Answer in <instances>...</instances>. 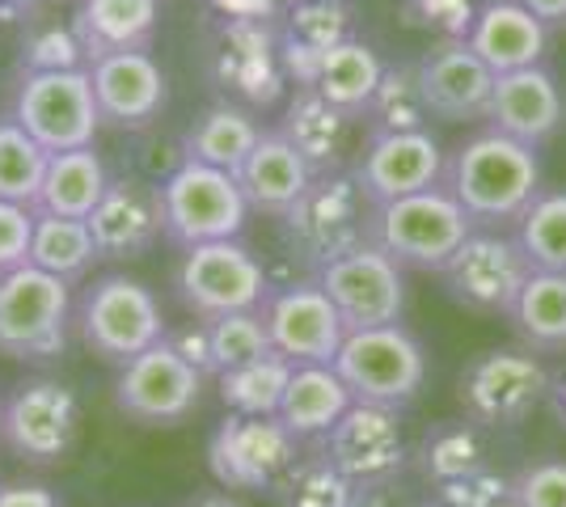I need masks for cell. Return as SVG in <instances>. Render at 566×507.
<instances>
[{
	"instance_id": "obj_1",
	"label": "cell",
	"mask_w": 566,
	"mask_h": 507,
	"mask_svg": "<svg viewBox=\"0 0 566 507\" xmlns=\"http://www.w3.org/2000/svg\"><path fill=\"white\" fill-rule=\"evenodd\" d=\"M444 187L478 229H516L542 194V157L537 148L486 127L449 152Z\"/></svg>"
},
{
	"instance_id": "obj_2",
	"label": "cell",
	"mask_w": 566,
	"mask_h": 507,
	"mask_svg": "<svg viewBox=\"0 0 566 507\" xmlns=\"http://www.w3.org/2000/svg\"><path fill=\"white\" fill-rule=\"evenodd\" d=\"M368 229H373V203L359 191L352 169L317 173L308 182V191L280 216L287 254L296 263H305L308 271H317L338 254L364 245Z\"/></svg>"
},
{
	"instance_id": "obj_3",
	"label": "cell",
	"mask_w": 566,
	"mask_h": 507,
	"mask_svg": "<svg viewBox=\"0 0 566 507\" xmlns=\"http://www.w3.org/2000/svg\"><path fill=\"white\" fill-rule=\"evenodd\" d=\"M72 330L90 356L123 368L140 351L157 347L169 326L161 300L148 284L132 279V275H102L81 292V300L72 309Z\"/></svg>"
},
{
	"instance_id": "obj_4",
	"label": "cell",
	"mask_w": 566,
	"mask_h": 507,
	"mask_svg": "<svg viewBox=\"0 0 566 507\" xmlns=\"http://www.w3.org/2000/svg\"><path fill=\"white\" fill-rule=\"evenodd\" d=\"M473 229L478 224L452 199L449 187H431V191L406 194V199L373 208L368 242H377L406 271H431V275H440L444 263L465 245V237H470Z\"/></svg>"
},
{
	"instance_id": "obj_5",
	"label": "cell",
	"mask_w": 566,
	"mask_h": 507,
	"mask_svg": "<svg viewBox=\"0 0 566 507\" xmlns=\"http://www.w3.org/2000/svg\"><path fill=\"white\" fill-rule=\"evenodd\" d=\"M250 199L241 191L237 173L203 166V161H178L161 182V220L166 242L178 250L208 242H233L250 224Z\"/></svg>"
},
{
	"instance_id": "obj_6",
	"label": "cell",
	"mask_w": 566,
	"mask_h": 507,
	"mask_svg": "<svg viewBox=\"0 0 566 507\" xmlns=\"http://www.w3.org/2000/svg\"><path fill=\"white\" fill-rule=\"evenodd\" d=\"M334 372L352 389L364 406H389L406 411L427 385V351L406 326H373V330H347Z\"/></svg>"
},
{
	"instance_id": "obj_7",
	"label": "cell",
	"mask_w": 566,
	"mask_h": 507,
	"mask_svg": "<svg viewBox=\"0 0 566 507\" xmlns=\"http://www.w3.org/2000/svg\"><path fill=\"white\" fill-rule=\"evenodd\" d=\"M545 393H549V368L528 347L478 351L457 377L461 414L482 432L520 427L537 406H545Z\"/></svg>"
},
{
	"instance_id": "obj_8",
	"label": "cell",
	"mask_w": 566,
	"mask_h": 507,
	"mask_svg": "<svg viewBox=\"0 0 566 507\" xmlns=\"http://www.w3.org/2000/svg\"><path fill=\"white\" fill-rule=\"evenodd\" d=\"M72 284L34 263L0 271V356L55 360L72 335Z\"/></svg>"
},
{
	"instance_id": "obj_9",
	"label": "cell",
	"mask_w": 566,
	"mask_h": 507,
	"mask_svg": "<svg viewBox=\"0 0 566 507\" xmlns=\"http://www.w3.org/2000/svg\"><path fill=\"white\" fill-rule=\"evenodd\" d=\"M174 292L182 300V309L199 321L224 314H254L271 296V279L262 258L233 242H208L182 250V258L174 266Z\"/></svg>"
},
{
	"instance_id": "obj_10",
	"label": "cell",
	"mask_w": 566,
	"mask_h": 507,
	"mask_svg": "<svg viewBox=\"0 0 566 507\" xmlns=\"http://www.w3.org/2000/svg\"><path fill=\"white\" fill-rule=\"evenodd\" d=\"M9 119H18L48 148V152H69V148H90L102 131V115L94 102V81L90 68H48V73H22L9 97Z\"/></svg>"
},
{
	"instance_id": "obj_11",
	"label": "cell",
	"mask_w": 566,
	"mask_h": 507,
	"mask_svg": "<svg viewBox=\"0 0 566 507\" xmlns=\"http://www.w3.org/2000/svg\"><path fill=\"white\" fill-rule=\"evenodd\" d=\"M317 288L334 300L347 330H373V326H398L406 314V266H398L377 242H364L331 258L313 271Z\"/></svg>"
},
{
	"instance_id": "obj_12",
	"label": "cell",
	"mask_w": 566,
	"mask_h": 507,
	"mask_svg": "<svg viewBox=\"0 0 566 507\" xmlns=\"http://www.w3.org/2000/svg\"><path fill=\"white\" fill-rule=\"evenodd\" d=\"M528 275H533V263L524 258L516 233H507V229H473L465 245L444 263L440 284L470 314L507 317L520 288L528 284Z\"/></svg>"
},
{
	"instance_id": "obj_13",
	"label": "cell",
	"mask_w": 566,
	"mask_h": 507,
	"mask_svg": "<svg viewBox=\"0 0 566 507\" xmlns=\"http://www.w3.org/2000/svg\"><path fill=\"white\" fill-rule=\"evenodd\" d=\"M301 461V440L280 414H229L208 440V469L224 490H275Z\"/></svg>"
},
{
	"instance_id": "obj_14",
	"label": "cell",
	"mask_w": 566,
	"mask_h": 507,
	"mask_svg": "<svg viewBox=\"0 0 566 507\" xmlns=\"http://www.w3.org/2000/svg\"><path fill=\"white\" fill-rule=\"evenodd\" d=\"M208 377L187 363L166 338L127 360L115 377V406L140 427H178L203 402Z\"/></svg>"
},
{
	"instance_id": "obj_15",
	"label": "cell",
	"mask_w": 566,
	"mask_h": 507,
	"mask_svg": "<svg viewBox=\"0 0 566 507\" xmlns=\"http://www.w3.org/2000/svg\"><path fill=\"white\" fill-rule=\"evenodd\" d=\"M81 432V402L69 385L34 377L4 398L0 444L25 465H60Z\"/></svg>"
},
{
	"instance_id": "obj_16",
	"label": "cell",
	"mask_w": 566,
	"mask_h": 507,
	"mask_svg": "<svg viewBox=\"0 0 566 507\" xmlns=\"http://www.w3.org/2000/svg\"><path fill=\"white\" fill-rule=\"evenodd\" d=\"M444 161L449 152L431 136V127L419 131H368L364 148L355 152L352 173L368 203H394L406 194L444 187Z\"/></svg>"
},
{
	"instance_id": "obj_17",
	"label": "cell",
	"mask_w": 566,
	"mask_h": 507,
	"mask_svg": "<svg viewBox=\"0 0 566 507\" xmlns=\"http://www.w3.org/2000/svg\"><path fill=\"white\" fill-rule=\"evenodd\" d=\"M322 453L359 490L394 486L406 474V465H410V448H406V432H401V411L355 402L352 411L322 435Z\"/></svg>"
},
{
	"instance_id": "obj_18",
	"label": "cell",
	"mask_w": 566,
	"mask_h": 507,
	"mask_svg": "<svg viewBox=\"0 0 566 507\" xmlns=\"http://www.w3.org/2000/svg\"><path fill=\"white\" fill-rule=\"evenodd\" d=\"M271 335V351L292 363H334L347 326L334 309V300L317 288V279L271 288L266 305L259 309Z\"/></svg>"
},
{
	"instance_id": "obj_19",
	"label": "cell",
	"mask_w": 566,
	"mask_h": 507,
	"mask_svg": "<svg viewBox=\"0 0 566 507\" xmlns=\"http://www.w3.org/2000/svg\"><path fill=\"white\" fill-rule=\"evenodd\" d=\"M94 102L102 127L115 131H144L166 115L169 76L153 51H115L90 64Z\"/></svg>"
},
{
	"instance_id": "obj_20",
	"label": "cell",
	"mask_w": 566,
	"mask_h": 507,
	"mask_svg": "<svg viewBox=\"0 0 566 507\" xmlns=\"http://www.w3.org/2000/svg\"><path fill=\"white\" fill-rule=\"evenodd\" d=\"M419 68V89L431 110V119L440 123H478L491 110L495 94V73L478 60V51L461 34H444L440 43L415 60Z\"/></svg>"
},
{
	"instance_id": "obj_21",
	"label": "cell",
	"mask_w": 566,
	"mask_h": 507,
	"mask_svg": "<svg viewBox=\"0 0 566 507\" xmlns=\"http://www.w3.org/2000/svg\"><path fill=\"white\" fill-rule=\"evenodd\" d=\"M94 233L97 258L102 263H132L144 258L153 245L166 237V220H161V187L144 182V178H111L106 194L97 199V208L85 216Z\"/></svg>"
},
{
	"instance_id": "obj_22",
	"label": "cell",
	"mask_w": 566,
	"mask_h": 507,
	"mask_svg": "<svg viewBox=\"0 0 566 507\" xmlns=\"http://www.w3.org/2000/svg\"><path fill=\"white\" fill-rule=\"evenodd\" d=\"M486 123L528 148H545L566 127V94L549 64L495 76Z\"/></svg>"
},
{
	"instance_id": "obj_23",
	"label": "cell",
	"mask_w": 566,
	"mask_h": 507,
	"mask_svg": "<svg viewBox=\"0 0 566 507\" xmlns=\"http://www.w3.org/2000/svg\"><path fill=\"white\" fill-rule=\"evenodd\" d=\"M461 39L478 51V60L495 76L545 64V55H549V25L542 18H533L520 0H486V4H478Z\"/></svg>"
},
{
	"instance_id": "obj_24",
	"label": "cell",
	"mask_w": 566,
	"mask_h": 507,
	"mask_svg": "<svg viewBox=\"0 0 566 507\" xmlns=\"http://www.w3.org/2000/svg\"><path fill=\"white\" fill-rule=\"evenodd\" d=\"M313 178H317L313 166L296 152V145L283 136L280 127L262 131L259 145L250 148V157L237 169V182H241V191L250 199V208L275 220L308 191Z\"/></svg>"
},
{
	"instance_id": "obj_25",
	"label": "cell",
	"mask_w": 566,
	"mask_h": 507,
	"mask_svg": "<svg viewBox=\"0 0 566 507\" xmlns=\"http://www.w3.org/2000/svg\"><path fill=\"white\" fill-rule=\"evenodd\" d=\"M385 64L368 43L359 39H334L326 47L313 51V68H308V89L317 97H326L334 110L364 119L368 102L377 94Z\"/></svg>"
},
{
	"instance_id": "obj_26",
	"label": "cell",
	"mask_w": 566,
	"mask_h": 507,
	"mask_svg": "<svg viewBox=\"0 0 566 507\" xmlns=\"http://www.w3.org/2000/svg\"><path fill=\"white\" fill-rule=\"evenodd\" d=\"M72 25L90 64L115 51H148L161 25V0H81Z\"/></svg>"
},
{
	"instance_id": "obj_27",
	"label": "cell",
	"mask_w": 566,
	"mask_h": 507,
	"mask_svg": "<svg viewBox=\"0 0 566 507\" xmlns=\"http://www.w3.org/2000/svg\"><path fill=\"white\" fill-rule=\"evenodd\" d=\"M352 406V389L343 385L334 363H296L275 414L296 440H322Z\"/></svg>"
},
{
	"instance_id": "obj_28",
	"label": "cell",
	"mask_w": 566,
	"mask_h": 507,
	"mask_svg": "<svg viewBox=\"0 0 566 507\" xmlns=\"http://www.w3.org/2000/svg\"><path fill=\"white\" fill-rule=\"evenodd\" d=\"M520 347L537 356H566V271H533L507 314Z\"/></svg>"
},
{
	"instance_id": "obj_29",
	"label": "cell",
	"mask_w": 566,
	"mask_h": 507,
	"mask_svg": "<svg viewBox=\"0 0 566 507\" xmlns=\"http://www.w3.org/2000/svg\"><path fill=\"white\" fill-rule=\"evenodd\" d=\"M111 187V169L97 157V148H69V152H51L48 173H43V191H39V212L51 216H76L85 220L97 208V199Z\"/></svg>"
},
{
	"instance_id": "obj_30",
	"label": "cell",
	"mask_w": 566,
	"mask_h": 507,
	"mask_svg": "<svg viewBox=\"0 0 566 507\" xmlns=\"http://www.w3.org/2000/svg\"><path fill=\"white\" fill-rule=\"evenodd\" d=\"M352 115L334 110L326 97H317L313 89H301L287 106V119H283V136L296 145V152L305 157L313 173H331L343 169V152H347V136H352Z\"/></svg>"
},
{
	"instance_id": "obj_31",
	"label": "cell",
	"mask_w": 566,
	"mask_h": 507,
	"mask_svg": "<svg viewBox=\"0 0 566 507\" xmlns=\"http://www.w3.org/2000/svg\"><path fill=\"white\" fill-rule=\"evenodd\" d=\"M259 136H262V123L250 110L229 106V102H216V106H208L182 131V157L237 173L241 161L250 157V148L259 145Z\"/></svg>"
},
{
	"instance_id": "obj_32",
	"label": "cell",
	"mask_w": 566,
	"mask_h": 507,
	"mask_svg": "<svg viewBox=\"0 0 566 507\" xmlns=\"http://www.w3.org/2000/svg\"><path fill=\"white\" fill-rule=\"evenodd\" d=\"M415 465L423 474V483L444 486L465 478L473 469L491 465V448H486V435L470 419H452V423H436L427 427V435L415 448Z\"/></svg>"
},
{
	"instance_id": "obj_33",
	"label": "cell",
	"mask_w": 566,
	"mask_h": 507,
	"mask_svg": "<svg viewBox=\"0 0 566 507\" xmlns=\"http://www.w3.org/2000/svg\"><path fill=\"white\" fill-rule=\"evenodd\" d=\"M39 271H48L64 284H76L85 279L97 258V245L90 224L76 216H51V212H39L34 216V237H30V258Z\"/></svg>"
},
{
	"instance_id": "obj_34",
	"label": "cell",
	"mask_w": 566,
	"mask_h": 507,
	"mask_svg": "<svg viewBox=\"0 0 566 507\" xmlns=\"http://www.w3.org/2000/svg\"><path fill=\"white\" fill-rule=\"evenodd\" d=\"M287 377H292V363L275 351H266L259 360L220 372L216 385H220V402L229 406V414H275L283 402V389H287Z\"/></svg>"
},
{
	"instance_id": "obj_35",
	"label": "cell",
	"mask_w": 566,
	"mask_h": 507,
	"mask_svg": "<svg viewBox=\"0 0 566 507\" xmlns=\"http://www.w3.org/2000/svg\"><path fill=\"white\" fill-rule=\"evenodd\" d=\"M280 507H355L359 486L334 465L322 448L313 457H301L287 474L280 478V486L271 490Z\"/></svg>"
},
{
	"instance_id": "obj_36",
	"label": "cell",
	"mask_w": 566,
	"mask_h": 507,
	"mask_svg": "<svg viewBox=\"0 0 566 507\" xmlns=\"http://www.w3.org/2000/svg\"><path fill=\"white\" fill-rule=\"evenodd\" d=\"M48 148L39 145L18 119L0 115V199L34 208L48 173Z\"/></svg>"
},
{
	"instance_id": "obj_37",
	"label": "cell",
	"mask_w": 566,
	"mask_h": 507,
	"mask_svg": "<svg viewBox=\"0 0 566 507\" xmlns=\"http://www.w3.org/2000/svg\"><path fill=\"white\" fill-rule=\"evenodd\" d=\"M512 233L533 271H566V191L537 194Z\"/></svg>"
},
{
	"instance_id": "obj_38",
	"label": "cell",
	"mask_w": 566,
	"mask_h": 507,
	"mask_svg": "<svg viewBox=\"0 0 566 507\" xmlns=\"http://www.w3.org/2000/svg\"><path fill=\"white\" fill-rule=\"evenodd\" d=\"M364 119L373 131H419V127H427L431 110H427L423 89H419V68L415 64L385 68Z\"/></svg>"
},
{
	"instance_id": "obj_39",
	"label": "cell",
	"mask_w": 566,
	"mask_h": 507,
	"mask_svg": "<svg viewBox=\"0 0 566 507\" xmlns=\"http://www.w3.org/2000/svg\"><path fill=\"white\" fill-rule=\"evenodd\" d=\"M208 338H212L216 377L237 368V363H250L271 351V335H266V321H262L259 309L254 314L208 317Z\"/></svg>"
},
{
	"instance_id": "obj_40",
	"label": "cell",
	"mask_w": 566,
	"mask_h": 507,
	"mask_svg": "<svg viewBox=\"0 0 566 507\" xmlns=\"http://www.w3.org/2000/svg\"><path fill=\"white\" fill-rule=\"evenodd\" d=\"M507 507H566V461H528L512 474Z\"/></svg>"
},
{
	"instance_id": "obj_41",
	"label": "cell",
	"mask_w": 566,
	"mask_h": 507,
	"mask_svg": "<svg viewBox=\"0 0 566 507\" xmlns=\"http://www.w3.org/2000/svg\"><path fill=\"white\" fill-rule=\"evenodd\" d=\"M48 68H90L85 47L76 39V25H48L30 34L22 51V73H48Z\"/></svg>"
},
{
	"instance_id": "obj_42",
	"label": "cell",
	"mask_w": 566,
	"mask_h": 507,
	"mask_svg": "<svg viewBox=\"0 0 566 507\" xmlns=\"http://www.w3.org/2000/svg\"><path fill=\"white\" fill-rule=\"evenodd\" d=\"M512 474H499L495 465H482L457 483L436 486V504L444 507H507Z\"/></svg>"
},
{
	"instance_id": "obj_43",
	"label": "cell",
	"mask_w": 566,
	"mask_h": 507,
	"mask_svg": "<svg viewBox=\"0 0 566 507\" xmlns=\"http://www.w3.org/2000/svg\"><path fill=\"white\" fill-rule=\"evenodd\" d=\"M34 216H39V208H25V203H9V199H0V271L22 266L25 258H30Z\"/></svg>"
},
{
	"instance_id": "obj_44",
	"label": "cell",
	"mask_w": 566,
	"mask_h": 507,
	"mask_svg": "<svg viewBox=\"0 0 566 507\" xmlns=\"http://www.w3.org/2000/svg\"><path fill=\"white\" fill-rule=\"evenodd\" d=\"M166 342L182 356L187 363H195L203 377H216V360H212V338H208V321H190L182 330H166Z\"/></svg>"
},
{
	"instance_id": "obj_45",
	"label": "cell",
	"mask_w": 566,
	"mask_h": 507,
	"mask_svg": "<svg viewBox=\"0 0 566 507\" xmlns=\"http://www.w3.org/2000/svg\"><path fill=\"white\" fill-rule=\"evenodd\" d=\"M0 507H60V499L39 483H9L0 486Z\"/></svg>"
},
{
	"instance_id": "obj_46",
	"label": "cell",
	"mask_w": 566,
	"mask_h": 507,
	"mask_svg": "<svg viewBox=\"0 0 566 507\" xmlns=\"http://www.w3.org/2000/svg\"><path fill=\"white\" fill-rule=\"evenodd\" d=\"M545 406L554 414V423L566 432V368L549 372V393H545Z\"/></svg>"
},
{
	"instance_id": "obj_47",
	"label": "cell",
	"mask_w": 566,
	"mask_h": 507,
	"mask_svg": "<svg viewBox=\"0 0 566 507\" xmlns=\"http://www.w3.org/2000/svg\"><path fill=\"white\" fill-rule=\"evenodd\" d=\"M520 4H524L533 18H542L549 30H554V25H566V0H520Z\"/></svg>"
},
{
	"instance_id": "obj_48",
	"label": "cell",
	"mask_w": 566,
	"mask_h": 507,
	"mask_svg": "<svg viewBox=\"0 0 566 507\" xmlns=\"http://www.w3.org/2000/svg\"><path fill=\"white\" fill-rule=\"evenodd\" d=\"M355 507H410L398 499V483L394 486H373V490H359Z\"/></svg>"
},
{
	"instance_id": "obj_49",
	"label": "cell",
	"mask_w": 566,
	"mask_h": 507,
	"mask_svg": "<svg viewBox=\"0 0 566 507\" xmlns=\"http://www.w3.org/2000/svg\"><path fill=\"white\" fill-rule=\"evenodd\" d=\"M187 507H241V504H237L233 495H199V499Z\"/></svg>"
},
{
	"instance_id": "obj_50",
	"label": "cell",
	"mask_w": 566,
	"mask_h": 507,
	"mask_svg": "<svg viewBox=\"0 0 566 507\" xmlns=\"http://www.w3.org/2000/svg\"><path fill=\"white\" fill-rule=\"evenodd\" d=\"M39 4H48V0H0V9H39Z\"/></svg>"
},
{
	"instance_id": "obj_51",
	"label": "cell",
	"mask_w": 566,
	"mask_h": 507,
	"mask_svg": "<svg viewBox=\"0 0 566 507\" xmlns=\"http://www.w3.org/2000/svg\"><path fill=\"white\" fill-rule=\"evenodd\" d=\"M410 507H444V504H436V499H427V504H410Z\"/></svg>"
},
{
	"instance_id": "obj_52",
	"label": "cell",
	"mask_w": 566,
	"mask_h": 507,
	"mask_svg": "<svg viewBox=\"0 0 566 507\" xmlns=\"http://www.w3.org/2000/svg\"><path fill=\"white\" fill-rule=\"evenodd\" d=\"M0 411H4V402H0Z\"/></svg>"
}]
</instances>
